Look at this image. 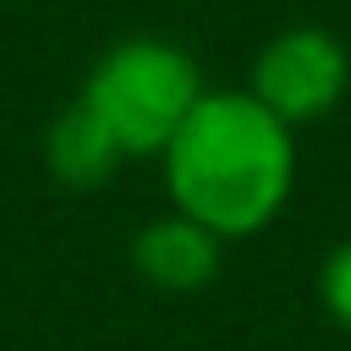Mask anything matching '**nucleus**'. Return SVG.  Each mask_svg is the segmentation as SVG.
Wrapping results in <instances>:
<instances>
[{"label": "nucleus", "mask_w": 351, "mask_h": 351, "mask_svg": "<svg viewBox=\"0 0 351 351\" xmlns=\"http://www.w3.org/2000/svg\"><path fill=\"white\" fill-rule=\"evenodd\" d=\"M165 181L186 219L225 236L263 230L296 181L291 126L252 93H203L165 148Z\"/></svg>", "instance_id": "1"}, {"label": "nucleus", "mask_w": 351, "mask_h": 351, "mask_svg": "<svg viewBox=\"0 0 351 351\" xmlns=\"http://www.w3.org/2000/svg\"><path fill=\"white\" fill-rule=\"evenodd\" d=\"M197 99H203V82L192 55L165 38L115 44L82 88V104L115 132L126 154H165L181 121L197 110Z\"/></svg>", "instance_id": "2"}, {"label": "nucleus", "mask_w": 351, "mask_h": 351, "mask_svg": "<svg viewBox=\"0 0 351 351\" xmlns=\"http://www.w3.org/2000/svg\"><path fill=\"white\" fill-rule=\"evenodd\" d=\"M346 77H351V60H346L335 33L291 27V33L269 38L263 55L252 60V88L247 93L263 110H274L285 126H296V121L329 115L346 93Z\"/></svg>", "instance_id": "3"}, {"label": "nucleus", "mask_w": 351, "mask_h": 351, "mask_svg": "<svg viewBox=\"0 0 351 351\" xmlns=\"http://www.w3.org/2000/svg\"><path fill=\"white\" fill-rule=\"evenodd\" d=\"M132 263H137L143 280H154V285H165V291H197V285H208L214 269H219V236L176 208V214L154 219L148 230H137Z\"/></svg>", "instance_id": "4"}, {"label": "nucleus", "mask_w": 351, "mask_h": 351, "mask_svg": "<svg viewBox=\"0 0 351 351\" xmlns=\"http://www.w3.org/2000/svg\"><path fill=\"white\" fill-rule=\"evenodd\" d=\"M49 170L66 181V186H99L121 159H126V148L115 143V132L77 99L55 126H49Z\"/></svg>", "instance_id": "5"}, {"label": "nucleus", "mask_w": 351, "mask_h": 351, "mask_svg": "<svg viewBox=\"0 0 351 351\" xmlns=\"http://www.w3.org/2000/svg\"><path fill=\"white\" fill-rule=\"evenodd\" d=\"M318 291H324L329 318H335L340 329H351V241H340V247L324 258V280H318Z\"/></svg>", "instance_id": "6"}]
</instances>
